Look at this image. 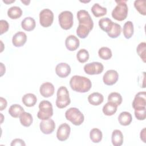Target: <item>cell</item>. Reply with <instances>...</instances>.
Returning <instances> with one entry per match:
<instances>
[{
  "label": "cell",
  "mask_w": 146,
  "mask_h": 146,
  "mask_svg": "<svg viewBox=\"0 0 146 146\" xmlns=\"http://www.w3.org/2000/svg\"><path fill=\"white\" fill-rule=\"evenodd\" d=\"M0 103H1V106H0V110L1 111H3L4 109H5L7 107V101L6 100L2 98L1 97L0 98Z\"/></svg>",
  "instance_id": "cell-41"
},
{
  "label": "cell",
  "mask_w": 146,
  "mask_h": 146,
  "mask_svg": "<svg viewBox=\"0 0 146 146\" xmlns=\"http://www.w3.org/2000/svg\"><path fill=\"white\" fill-rule=\"evenodd\" d=\"M70 85L72 90L80 93L88 92L92 87L91 82L88 78L80 75L72 76Z\"/></svg>",
  "instance_id": "cell-1"
},
{
  "label": "cell",
  "mask_w": 146,
  "mask_h": 146,
  "mask_svg": "<svg viewBox=\"0 0 146 146\" xmlns=\"http://www.w3.org/2000/svg\"><path fill=\"white\" fill-rule=\"evenodd\" d=\"M0 27H1L0 34L1 35H2L3 33H6L9 30V25L6 21L2 19L0 21Z\"/></svg>",
  "instance_id": "cell-39"
},
{
  "label": "cell",
  "mask_w": 146,
  "mask_h": 146,
  "mask_svg": "<svg viewBox=\"0 0 146 146\" xmlns=\"http://www.w3.org/2000/svg\"><path fill=\"white\" fill-rule=\"evenodd\" d=\"M54 21V14L48 9H44L39 13V23L44 27L50 26Z\"/></svg>",
  "instance_id": "cell-8"
},
{
  "label": "cell",
  "mask_w": 146,
  "mask_h": 146,
  "mask_svg": "<svg viewBox=\"0 0 146 146\" xmlns=\"http://www.w3.org/2000/svg\"><path fill=\"white\" fill-rule=\"evenodd\" d=\"M91 11L95 17H100L106 15L107 10L106 7L101 6L99 3H95L91 7Z\"/></svg>",
  "instance_id": "cell-29"
},
{
  "label": "cell",
  "mask_w": 146,
  "mask_h": 146,
  "mask_svg": "<svg viewBox=\"0 0 146 146\" xmlns=\"http://www.w3.org/2000/svg\"><path fill=\"white\" fill-rule=\"evenodd\" d=\"M121 32V26L118 23L113 22L111 30L109 33H107V34L111 38H116L120 35Z\"/></svg>",
  "instance_id": "cell-33"
},
{
  "label": "cell",
  "mask_w": 146,
  "mask_h": 146,
  "mask_svg": "<svg viewBox=\"0 0 146 146\" xmlns=\"http://www.w3.org/2000/svg\"><path fill=\"white\" fill-rule=\"evenodd\" d=\"M90 31L89 29L79 25L76 29V34L79 38L84 39L88 36Z\"/></svg>",
  "instance_id": "cell-37"
},
{
  "label": "cell",
  "mask_w": 146,
  "mask_h": 146,
  "mask_svg": "<svg viewBox=\"0 0 146 146\" xmlns=\"http://www.w3.org/2000/svg\"><path fill=\"white\" fill-rule=\"evenodd\" d=\"M22 101L24 105H25L26 107H33L36 104L37 98L34 94L32 93H28L23 96Z\"/></svg>",
  "instance_id": "cell-21"
},
{
  "label": "cell",
  "mask_w": 146,
  "mask_h": 146,
  "mask_svg": "<svg viewBox=\"0 0 146 146\" xmlns=\"http://www.w3.org/2000/svg\"><path fill=\"white\" fill-rule=\"evenodd\" d=\"M10 145L11 146H15V145H23V146H25V145H26V144H25V141L21 139H15L11 141Z\"/></svg>",
  "instance_id": "cell-40"
},
{
  "label": "cell",
  "mask_w": 146,
  "mask_h": 146,
  "mask_svg": "<svg viewBox=\"0 0 146 146\" xmlns=\"http://www.w3.org/2000/svg\"><path fill=\"white\" fill-rule=\"evenodd\" d=\"M104 100V97L102 94L99 92H94L88 96V101L91 105L99 106L101 104Z\"/></svg>",
  "instance_id": "cell-19"
},
{
  "label": "cell",
  "mask_w": 146,
  "mask_h": 146,
  "mask_svg": "<svg viewBox=\"0 0 146 146\" xmlns=\"http://www.w3.org/2000/svg\"><path fill=\"white\" fill-rule=\"evenodd\" d=\"M140 139L141 140L144 142V143H145V128H144L140 132Z\"/></svg>",
  "instance_id": "cell-42"
},
{
  "label": "cell",
  "mask_w": 146,
  "mask_h": 146,
  "mask_svg": "<svg viewBox=\"0 0 146 146\" xmlns=\"http://www.w3.org/2000/svg\"><path fill=\"white\" fill-rule=\"evenodd\" d=\"M113 23V22L107 17L101 18L99 21V26L100 28L107 33H109L111 30Z\"/></svg>",
  "instance_id": "cell-23"
},
{
  "label": "cell",
  "mask_w": 146,
  "mask_h": 146,
  "mask_svg": "<svg viewBox=\"0 0 146 146\" xmlns=\"http://www.w3.org/2000/svg\"><path fill=\"white\" fill-rule=\"evenodd\" d=\"M133 25L131 21H127L124 26L123 29V35L126 39L131 38L133 34Z\"/></svg>",
  "instance_id": "cell-27"
},
{
  "label": "cell",
  "mask_w": 146,
  "mask_h": 146,
  "mask_svg": "<svg viewBox=\"0 0 146 146\" xmlns=\"http://www.w3.org/2000/svg\"><path fill=\"white\" fill-rule=\"evenodd\" d=\"M117 108V106L115 104L113 103L108 102L103 107V112L106 116H112L114 115Z\"/></svg>",
  "instance_id": "cell-25"
},
{
  "label": "cell",
  "mask_w": 146,
  "mask_h": 146,
  "mask_svg": "<svg viewBox=\"0 0 146 146\" xmlns=\"http://www.w3.org/2000/svg\"><path fill=\"white\" fill-rule=\"evenodd\" d=\"M65 117L67 120L71 121L75 125H81L84 120L83 114L78 108L75 107L68 109L65 112Z\"/></svg>",
  "instance_id": "cell-4"
},
{
  "label": "cell",
  "mask_w": 146,
  "mask_h": 146,
  "mask_svg": "<svg viewBox=\"0 0 146 146\" xmlns=\"http://www.w3.org/2000/svg\"><path fill=\"white\" fill-rule=\"evenodd\" d=\"M146 93L145 91L138 92L136 94L132 102V107L135 109L145 108Z\"/></svg>",
  "instance_id": "cell-13"
},
{
  "label": "cell",
  "mask_w": 146,
  "mask_h": 146,
  "mask_svg": "<svg viewBox=\"0 0 146 146\" xmlns=\"http://www.w3.org/2000/svg\"><path fill=\"white\" fill-rule=\"evenodd\" d=\"M23 108L18 104H14L11 105L9 109V114L13 117L17 118L20 116L21 114L23 112Z\"/></svg>",
  "instance_id": "cell-28"
},
{
  "label": "cell",
  "mask_w": 146,
  "mask_h": 146,
  "mask_svg": "<svg viewBox=\"0 0 146 146\" xmlns=\"http://www.w3.org/2000/svg\"><path fill=\"white\" fill-rule=\"evenodd\" d=\"M55 72L60 78H66L71 72V67L66 63H60L55 67Z\"/></svg>",
  "instance_id": "cell-14"
},
{
  "label": "cell",
  "mask_w": 146,
  "mask_h": 146,
  "mask_svg": "<svg viewBox=\"0 0 146 146\" xmlns=\"http://www.w3.org/2000/svg\"><path fill=\"white\" fill-rule=\"evenodd\" d=\"M3 2L6 4H9V3H13V2H14L15 1L14 0H13V1H3Z\"/></svg>",
  "instance_id": "cell-43"
},
{
  "label": "cell",
  "mask_w": 146,
  "mask_h": 146,
  "mask_svg": "<svg viewBox=\"0 0 146 146\" xmlns=\"http://www.w3.org/2000/svg\"><path fill=\"white\" fill-rule=\"evenodd\" d=\"M99 56L104 60L110 59L112 55L111 49L107 47H102L98 51Z\"/></svg>",
  "instance_id": "cell-32"
},
{
  "label": "cell",
  "mask_w": 146,
  "mask_h": 146,
  "mask_svg": "<svg viewBox=\"0 0 146 146\" xmlns=\"http://www.w3.org/2000/svg\"><path fill=\"white\" fill-rule=\"evenodd\" d=\"M103 137V134L102 131L98 128H93L90 131V137L91 141L94 143H99Z\"/></svg>",
  "instance_id": "cell-30"
},
{
  "label": "cell",
  "mask_w": 146,
  "mask_h": 146,
  "mask_svg": "<svg viewBox=\"0 0 146 146\" xmlns=\"http://www.w3.org/2000/svg\"><path fill=\"white\" fill-rule=\"evenodd\" d=\"M123 135L121 131L115 129L113 131L111 137L112 143L114 146H120L123 143Z\"/></svg>",
  "instance_id": "cell-20"
},
{
  "label": "cell",
  "mask_w": 146,
  "mask_h": 146,
  "mask_svg": "<svg viewBox=\"0 0 146 146\" xmlns=\"http://www.w3.org/2000/svg\"><path fill=\"white\" fill-rule=\"evenodd\" d=\"M60 26L64 30H69L73 26V14L70 11L61 12L58 16Z\"/></svg>",
  "instance_id": "cell-6"
},
{
  "label": "cell",
  "mask_w": 146,
  "mask_h": 146,
  "mask_svg": "<svg viewBox=\"0 0 146 146\" xmlns=\"http://www.w3.org/2000/svg\"><path fill=\"white\" fill-rule=\"evenodd\" d=\"M134 6L138 12L143 15H146L145 1L144 0H137L134 2Z\"/></svg>",
  "instance_id": "cell-36"
},
{
  "label": "cell",
  "mask_w": 146,
  "mask_h": 146,
  "mask_svg": "<svg viewBox=\"0 0 146 146\" xmlns=\"http://www.w3.org/2000/svg\"><path fill=\"white\" fill-rule=\"evenodd\" d=\"M71 131L70 126L67 123L60 124L57 130L56 137L57 139L61 141L66 140L70 136Z\"/></svg>",
  "instance_id": "cell-11"
},
{
  "label": "cell",
  "mask_w": 146,
  "mask_h": 146,
  "mask_svg": "<svg viewBox=\"0 0 146 146\" xmlns=\"http://www.w3.org/2000/svg\"><path fill=\"white\" fill-rule=\"evenodd\" d=\"M132 120L131 114L127 111L121 112L118 116V121L120 125L127 126L131 124Z\"/></svg>",
  "instance_id": "cell-22"
},
{
  "label": "cell",
  "mask_w": 146,
  "mask_h": 146,
  "mask_svg": "<svg viewBox=\"0 0 146 146\" xmlns=\"http://www.w3.org/2000/svg\"><path fill=\"white\" fill-rule=\"evenodd\" d=\"M79 39L73 35L68 36L65 40V46L67 50L71 51L76 50L79 46Z\"/></svg>",
  "instance_id": "cell-16"
},
{
  "label": "cell",
  "mask_w": 146,
  "mask_h": 146,
  "mask_svg": "<svg viewBox=\"0 0 146 146\" xmlns=\"http://www.w3.org/2000/svg\"><path fill=\"white\" fill-rule=\"evenodd\" d=\"M145 108L135 109V116L139 120H144L145 119Z\"/></svg>",
  "instance_id": "cell-38"
},
{
  "label": "cell",
  "mask_w": 146,
  "mask_h": 146,
  "mask_svg": "<svg viewBox=\"0 0 146 146\" xmlns=\"http://www.w3.org/2000/svg\"><path fill=\"white\" fill-rule=\"evenodd\" d=\"M77 18L79 21V25L88 28L91 31L92 30L94 22L87 11L85 10H79L77 13Z\"/></svg>",
  "instance_id": "cell-7"
},
{
  "label": "cell",
  "mask_w": 146,
  "mask_h": 146,
  "mask_svg": "<svg viewBox=\"0 0 146 146\" xmlns=\"http://www.w3.org/2000/svg\"><path fill=\"white\" fill-rule=\"evenodd\" d=\"M56 106L59 108H64L71 103L69 92L67 88L64 86H60L57 91Z\"/></svg>",
  "instance_id": "cell-3"
},
{
  "label": "cell",
  "mask_w": 146,
  "mask_h": 146,
  "mask_svg": "<svg viewBox=\"0 0 146 146\" xmlns=\"http://www.w3.org/2000/svg\"><path fill=\"white\" fill-rule=\"evenodd\" d=\"M146 43L145 42H141L136 48V51L139 56L145 63L146 60Z\"/></svg>",
  "instance_id": "cell-35"
},
{
  "label": "cell",
  "mask_w": 146,
  "mask_h": 146,
  "mask_svg": "<svg viewBox=\"0 0 146 146\" xmlns=\"http://www.w3.org/2000/svg\"><path fill=\"white\" fill-rule=\"evenodd\" d=\"M115 2L117 5L112 11V17L117 21H122L126 19L128 15V9L126 3L127 1H116Z\"/></svg>",
  "instance_id": "cell-2"
},
{
  "label": "cell",
  "mask_w": 146,
  "mask_h": 146,
  "mask_svg": "<svg viewBox=\"0 0 146 146\" xmlns=\"http://www.w3.org/2000/svg\"><path fill=\"white\" fill-rule=\"evenodd\" d=\"M27 35L22 31H18L15 33L12 38V43L15 47H19L23 46L26 42Z\"/></svg>",
  "instance_id": "cell-17"
},
{
  "label": "cell",
  "mask_w": 146,
  "mask_h": 146,
  "mask_svg": "<svg viewBox=\"0 0 146 146\" xmlns=\"http://www.w3.org/2000/svg\"><path fill=\"white\" fill-rule=\"evenodd\" d=\"M89 53L86 49L82 48L78 51L76 54V58L78 60L80 63H85L89 59Z\"/></svg>",
  "instance_id": "cell-34"
},
{
  "label": "cell",
  "mask_w": 146,
  "mask_h": 146,
  "mask_svg": "<svg viewBox=\"0 0 146 146\" xmlns=\"http://www.w3.org/2000/svg\"><path fill=\"white\" fill-rule=\"evenodd\" d=\"M122 97L121 95L118 92H111L109 94L108 96V102L113 103L117 106L121 104V103H122Z\"/></svg>",
  "instance_id": "cell-31"
},
{
  "label": "cell",
  "mask_w": 146,
  "mask_h": 146,
  "mask_svg": "<svg viewBox=\"0 0 146 146\" xmlns=\"http://www.w3.org/2000/svg\"><path fill=\"white\" fill-rule=\"evenodd\" d=\"M21 26L23 30L27 31H32L35 29L36 26L35 21L32 17H26L22 20L21 22Z\"/></svg>",
  "instance_id": "cell-18"
},
{
  "label": "cell",
  "mask_w": 146,
  "mask_h": 146,
  "mask_svg": "<svg viewBox=\"0 0 146 146\" xmlns=\"http://www.w3.org/2000/svg\"><path fill=\"white\" fill-rule=\"evenodd\" d=\"M19 117V120L21 124L24 127H29L31 125L33 121V118L32 115L27 112L24 111L22 112Z\"/></svg>",
  "instance_id": "cell-24"
},
{
  "label": "cell",
  "mask_w": 146,
  "mask_h": 146,
  "mask_svg": "<svg viewBox=\"0 0 146 146\" xmlns=\"http://www.w3.org/2000/svg\"><path fill=\"white\" fill-rule=\"evenodd\" d=\"M21 2L23 3H24L25 5H29V4L30 3V1H21Z\"/></svg>",
  "instance_id": "cell-44"
},
{
  "label": "cell",
  "mask_w": 146,
  "mask_h": 146,
  "mask_svg": "<svg viewBox=\"0 0 146 146\" xmlns=\"http://www.w3.org/2000/svg\"><path fill=\"white\" fill-rule=\"evenodd\" d=\"M22 14V9L18 6H12L7 10L8 17L12 19H17L20 18Z\"/></svg>",
  "instance_id": "cell-26"
},
{
  "label": "cell",
  "mask_w": 146,
  "mask_h": 146,
  "mask_svg": "<svg viewBox=\"0 0 146 146\" xmlns=\"http://www.w3.org/2000/svg\"><path fill=\"white\" fill-rule=\"evenodd\" d=\"M39 91L40 95L43 97L49 98L53 95L55 91V88L51 83L45 82L40 86Z\"/></svg>",
  "instance_id": "cell-15"
},
{
  "label": "cell",
  "mask_w": 146,
  "mask_h": 146,
  "mask_svg": "<svg viewBox=\"0 0 146 146\" xmlns=\"http://www.w3.org/2000/svg\"><path fill=\"white\" fill-rule=\"evenodd\" d=\"M41 132L46 135L51 134L55 128V124L54 121L51 119L43 120L39 125Z\"/></svg>",
  "instance_id": "cell-12"
},
{
  "label": "cell",
  "mask_w": 146,
  "mask_h": 146,
  "mask_svg": "<svg viewBox=\"0 0 146 146\" xmlns=\"http://www.w3.org/2000/svg\"><path fill=\"white\" fill-rule=\"evenodd\" d=\"M119 79L117 72L114 70H109L106 72L103 77V80L105 84L112 86L115 84Z\"/></svg>",
  "instance_id": "cell-10"
},
{
  "label": "cell",
  "mask_w": 146,
  "mask_h": 146,
  "mask_svg": "<svg viewBox=\"0 0 146 146\" xmlns=\"http://www.w3.org/2000/svg\"><path fill=\"white\" fill-rule=\"evenodd\" d=\"M104 70L103 65L98 62L88 63L84 66V72L88 75H98Z\"/></svg>",
  "instance_id": "cell-9"
},
{
  "label": "cell",
  "mask_w": 146,
  "mask_h": 146,
  "mask_svg": "<svg viewBox=\"0 0 146 146\" xmlns=\"http://www.w3.org/2000/svg\"><path fill=\"white\" fill-rule=\"evenodd\" d=\"M39 110L37 116L40 120H47L50 119L53 115V108L51 103L47 100H42L39 104Z\"/></svg>",
  "instance_id": "cell-5"
}]
</instances>
